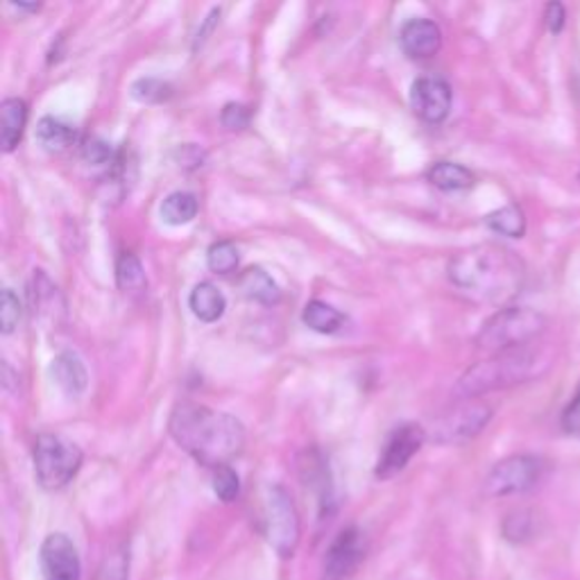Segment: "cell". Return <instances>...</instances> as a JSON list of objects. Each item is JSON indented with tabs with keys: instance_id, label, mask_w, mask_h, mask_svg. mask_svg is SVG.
<instances>
[{
	"instance_id": "cell-1",
	"label": "cell",
	"mask_w": 580,
	"mask_h": 580,
	"mask_svg": "<svg viewBox=\"0 0 580 580\" xmlns=\"http://www.w3.org/2000/svg\"><path fill=\"white\" fill-rule=\"evenodd\" d=\"M170 435L205 468L229 465L245 446V426L229 413L200 404H179L170 415Z\"/></svg>"
},
{
	"instance_id": "cell-2",
	"label": "cell",
	"mask_w": 580,
	"mask_h": 580,
	"mask_svg": "<svg viewBox=\"0 0 580 580\" xmlns=\"http://www.w3.org/2000/svg\"><path fill=\"white\" fill-rule=\"evenodd\" d=\"M449 282L476 302H508L524 286L527 268L514 252L501 245H476L459 252L446 266Z\"/></svg>"
},
{
	"instance_id": "cell-3",
	"label": "cell",
	"mask_w": 580,
	"mask_h": 580,
	"mask_svg": "<svg viewBox=\"0 0 580 580\" xmlns=\"http://www.w3.org/2000/svg\"><path fill=\"white\" fill-rule=\"evenodd\" d=\"M549 365L551 358L533 345L492 354L488 361L472 365L461 376L456 393L465 400H476L481 395L512 389V385L538 379L542 372L549 370Z\"/></svg>"
},
{
	"instance_id": "cell-4",
	"label": "cell",
	"mask_w": 580,
	"mask_h": 580,
	"mask_svg": "<svg viewBox=\"0 0 580 580\" xmlns=\"http://www.w3.org/2000/svg\"><path fill=\"white\" fill-rule=\"evenodd\" d=\"M547 327V317L533 308L508 306L497 311L479 334L476 345L490 354H501L531 345Z\"/></svg>"
},
{
	"instance_id": "cell-5",
	"label": "cell",
	"mask_w": 580,
	"mask_h": 580,
	"mask_svg": "<svg viewBox=\"0 0 580 580\" xmlns=\"http://www.w3.org/2000/svg\"><path fill=\"white\" fill-rule=\"evenodd\" d=\"M82 459V449L73 440L55 433L39 435L32 454L37 483L48 492L67 488L78 476Z\"/></svg>"
},
{
	"instance_id": "cell-6",
	"label": "cell",
	"mask_w": 580,
	"mask_h": 580,
	"mask_svg": "<svg viewBox=\"0 0 580 580\" xmlns=\"http://www.w3.org/2000/svg\"><path fill=\"white\" fill-rule=\"evenodd\" d=\"M264 533L271 549L282 558L291 560L302 540L299 510L282 485H271L264 497Z\"/></svg>"
},
{
	"instance_id": "cell-7",
	"label": "cell",
	"mask_w": 580,
	"mask_h": 580,
	"mask_svg": "<svg viewBox=\"0 0 580 580\" xmlns=\"http://www.w3.org/2000/svg\"><path fill=\"white\" fill-rule=\"evenodd\" d=\"M492 420V409L483 402H463L449 409L426 429V440L435 444H463L474 440Z\"/></svg>"
},
{
	"instance_id": "cell-8",
	"label": "cell",
	"mask_w": 580,
	"mask_h": 580,
	"mask_svg": "<svg viewBox=\"0 0 580 580\" xmlns=\"http://www.w3.org/2000/svg\"><path fill=\"white\" fill-rule=\"evenodd\" d=\"M542 461L538 456L529 454H514L503 461H499L488 479H485V492L490 497H510L529 492L542 476Z\"/></svg>"
},
{
	"instance_id": "cell-9",
	"label": "cell",
	"mask_w": 580,
	"mask_h": 580,
	"mask_svg": "<svg viewBox=\"0 0 580 580\" xmlns=\"http://www.w3.org/2000/svg\"><path fill=\"white\" fill-rule=\"evenodd\" d=\"M424 440H426V429L417 426V424H404L397 431H393L376 463V470H374L376 479L389 481V479L397 476L400 472H404L406 465L411 463V459L422 449Z\"/></svg>"
},
{
	"instance_id": "cell-10",
	"label": "cell",
	"mask_w": 580,
	"mask_h": 580,
	"mask_svg": "<svg viewBox=\"0 0 580 580\" xmlns=\"http://www.w3.org/2000/svg\"><path fill=\"white\" fill-rule=\"evenodd\" d=\"M365 551H367V544H365L363 533L356 527L343 529L325 556L320 580H347L363 562Z\"/></svg>"
},
{
	"instance_id": "cell-11",
	"label": "cell",
	"mask_w": 580,
	"mask_h": 580,
	"mask_svg": "<svg viewBox=\"0 0 580 580\" xmlns=\"http://www.w3.org/2000/svg\"><path fill=\"white\" fill-rule=\"evenodd\" d=\"M43 580H80L82 562L78 547L63 533H50L41 544Z\"/></svg>"
},
{
	"instance_id": "cell-12",
	"label": "cell",
	"mask_w": 580,
	"mask_h": 580,
	"mask_svg": "<svg viewBox=\"0 0 580 580\" xmlns=\"http://www.w3.org/2000/svg\"><path fill=\"white\" fill-rule=\"evenodd\" d=\"M451 100H454V94H451L449 82L442 78L435 76L417 78L411 87L413 111L431 125H438L449 116Z\"/></svg>"
},
{
	"instance_id": "cell-13",
	"label": "cell",
	"mask_w": 580,
	"mask_h": 580,
	"mask_svg": "<svg viewBox=\"0 0 580 580\" xmlns=\"http://www.w3.org/2000/svg\"><path fill=\"white\" fill-rule=\"evenodd\" d=\"M402 50L413 59L433 57L442 46V32L431 19H411L400 32Z\"/></svg>"
},
{
	"instance_id": "cell-14",
	"label": "cell",
	"mask_w": 580,
	"mask_h": 580,
	"mask_svg": "<svg viewBox=\"0 0 580 580\" xmlns=\"http://www.w3.org/2000/svg\"><path fill=\"white\" fill-rule=\"evenodd\" d=\"M50 374H52V379H55L59 389L71 397L82 395L87 391V385H89L87 367H85L82 358L73 352L57 354L52 365H50Z\"/></svg>"
},
{
	"instance_id": "cell-15",
	"label": "cell",
	"mask_w": 580,
	"mask_h": 580,
	"mask_svg": "<svg viewBox=\"0 0 580 580\" xmlns=\"http://www.w3.org/2000/svg\"><path fill=\"white\" fill-rule=\"evenodd\" d=\"M28 125V102L21 98H8L0 105V146L6 153H14L23 139Z\"/></svg>"
},
{
	"instance_id": "cell-16",
	"label": "cell",
	"mask_w": 580,
	"mask_h": 580,
	"mask_svg": "<svg viewBox=\"0 0 580 580\" xmlns=\"http://www.w3.org/2000/svg\"><path fill=\"white\" fill-rule=\"evenodd\" d=\"M188 306H190L193 315H196L200 322H207V325H212V322H218L225 315L227 299L216 284L200 282L196 288L190 291Z\"/></svg>"
},
{
	"instance_id": "cell-17",
	"label": "cell",
	"mask_w": 580,
	"mask_h": 580,
	"mask_svg": "<svg viewBox=\"0 0 580 580\" xmlns=\"http://www.w3.org/2000/svg\"><path fill=\"white\" fill-rule=\"evenodd\" d=\"M78 141V132L76 127L63 122L61 118L55 116H43L37 122V144L46 150V153H63L69 150L73 144Z\"/></svg>"
},
{
	"instance_id": "cell-18",
	"label": "cell",
	"mask_w": 580,
	"mask_h": 580,
	"mask_svg": "<svg viewBox=\"0 0 580 580\" xmlns=\"http://www.w3.org/2000/svg\"><path fill=\"white\" fill-rule=\"evenodd\" d=\"M238 286L247 299L259 302L264 306H273L282 299V288L264 268H247L240 275Z\"/></svg>"
},
{
	"instance_id": "cell-19",
	"label": "cell",
	"mask_w": 580,
	"mask_h": 580,
	"mask_svg": "<svg viewBox=\"0 0 580 580\" xmlns=\"http://www.w3.org/2000/svg\"><path fill=\"white\" fill-rule=\"evenodd\" d=\"M302 479L315 492L322 512H327L334 503V490H332V479H330L325 459L317 454H306V463L302 468Z\"/></svg>"
},
{
	"instance_id": "cell-20",
	"label": "cell",
	"mask_w": 580,
	"mask_h": 580,
	"mask_svg": "<svg viewBox=\"0 0 580 580\" xmlns=\"http://www.w3.org/2000/svg\"><path fill=\"white\" fill-rule=\"evenodd\" d=\"M426 179L440 190H468L474 186L476 177L470 168L454 161H438L429 168Z\"/></svg>"
},
{
	"instance_id": "cell-21",
	"label": "cell",
	"mask_w": 580,
	"mask_h": 580,
	"mask_svg": "<svg viewBox=\"0 0 580 580\" xmlns=\"http://www.w3.org/2000/svg\"><path fill=\"white\" fill-rule=\"evenodd\" d=\"M302 320L308 330H313L317 334H336L345 325V315L322 299H311L304 306Z\"/></svg>"
},
{
	"instance_id": "cell-22",
	"label": "cell",
	"mask_w": 580,
	"mask_h": 580,
	"mask_svg": "<svg viewBox=\"0 0 580 580\" xmlns=\"http://www.w3.org/2000/svg\"><path fill=\"white\" fill-rule=\"evenodd\" d=\"M116 282H118V288L130 297L144 295L148 291V277H146V271L137 254H132V252L120 254V259L116 264Z\"/></svg>"
},
{
	"instance_id": "cell-23",
	"label": "cell",
	"mask_w": 580,
	"mask_h": 580,
	"mask_svg": "<svg viewBox=\"0 0 580 580\" xmlns=\"http://www.w3.org/2000/svg\"><path fill=\"white\" fill-rule=\"evenodd\" d=\"M198 198L193 196V193L188 190H175L170 193V196L161 203V220L166 225H173V227H181V225H188L193 218L198 216Z\"/></svg>"
},
{
	"instance_id": "cell-24",
	"label": "cell",
	"mask_w": 580,
	"mask_h": 580,
	"mask_svg": "<svg viewBox=\"0 0 580 580\" xmlns=\"http://www.w3.org/2000/svg\"><path fill=\"white\" fill-rule=\"evenodd\" d=\"M485 223L492 232L508 236V238H522L524 232H527V218H524V212L518 205L501 207L499 212L490 214L485 218Z\"/></svg>"
},
{
	"instance_id": "cell-25",
	"label": "cell",
	"mask_w": 580,
	"mask_h": 580,
	"mask_svg": "<svg viewBox=\"0 0 580 580\" xmlns=\"http://www.w3.org/2000/svg\"><path fill=\"white\" fill-rule=\"evenodd\" d=\"M94 580H130V549L125 544L111 549L98 564Z\"/></svg>"
},
{
	"instance_id": "cell-26",
	"label": "cell",
	"mask_w": 580,
	"mask_h": 580,
	"mask_svg": "<svg viewBox=\"0 0 580 580\" xmlns=\"http://www.w3.org/2000/svg\"><path fill=\"white\" fill-rule=\"evenodd\" d=\"M238 262H240L238 249L229 240H218L207 252V264L218 275H232L238 268Z\"/></svg>"
},
{
	"instance_id": "cell-27",
	"label": "cell",
	"mask_w": 580,
	"mask_h": 580,
	"mask_svg": "<svg viewBox=\"0 0 580 580\" xmlns=\"http://www.w3.org/2000/svg\"><path fill=\"white\" fill-rule=\"evenodd\" d=\"M212 485H214L216 497H218L220 501H225V503L236 501L238 494H240V479H238V474H236L229 465L214 470V481H212Z\"/></svg>"
},
{
	"instance_id": "cell-28",
	"label": "cell",
	"mask_w": 580,
	"mask_h": 580,
	"mask_svg": "<svg viewBox=\"0 0 580 580\" xmlns=\"http://www.w3.org/2000/svg\"><path fill=\"white\" fill-rule=\"evenodd\" d=\"M21 320V302L14 295L12 288H6L3 295H0V330L3 334H12L19 327Z\"/></svg>"
},
{
	"instance_id": "cell-29",
	"label": "cell",
	"mask_w": 580,
	"mask_h": 580,
	"mask_svg": "<svg viewBox=\"0 0 580 580\" xmlns=\"http://www.w3.org/2000/svg\"><path fill=\"white\" fill-rule=\"evenodd\" d=\"M132 96L141 102H164L173 96V89L170 85L161 82V80H155V78H141L135 82L132 87Z\"/></svg>"
},
{
	"instance_id": "cell-30",
	"label": "cell",
	"mask_w": 580,
	"mask_h": 580,
	"mask_svg": "<svg viewBox=\"0 0 580 580\" xmlns=\"http://www.w3.org/2000/svg\"><path fill=\"white\" fill-rule=\"evenodd\" d=\"M533 533V518L529 512H512L503 522V535L510 542H524Z\"/></svg>"
},
{
	"instance_id": "cell-31",
	"label": "cell",
	"mask_w": 580,
	"mask_h": 580,
	"mask_svg": "<svg viewBox=\"0 0 580 580\" xmlns=\"http://www.w3.org/2000/svg\"><path fill=\"white\" fill-rule=\"evenodd\" d=\"M82 157L94 164V166H105L114 159V153L109 148V144H105L102 139H89L85 146H82Z\"/></svg>"
},
{
	"instance_id": "cell-32",
	"label": "cell",
	"mask_w": 580,
	"mask_h": 580,
	"mask_svg": "<svg viewBox=\"0 0 580 580\" xmlns=\"http://www.w3.org/2000/svg\"><path fill=\"white\" fill-rule=\"evenodd\" d=\"M220 120L227 130H243V127H247V122H249V111L245 105L229 102V105H225Z\"/></svg>"
},
{
	"instance_id": "cell-33",
	"label": "cell",
	"mask_w": 580,
	"mask_h": 580,
	"mask_svg": "<svg viewBox=\"0 0 580 580\" xmlns=\"http://www.w3.org/2000/svg\"><path fill=\"white\" fill-rule=\"evenodd\" d=\"M562 429L573 435L580 438V395L567 406L564 415H562Z\"/></svg>"
},
{
	"instance_id": "cell-34",
	"label": "cell",
	"mask_w": 580,
	"mask_h": 580,
	"mask_svg": "<svg viewBox=\"0 0 580 580\" xmlns=\"http://www.w3.org/2000/svg\"><path fill=\"white\" fill-rule=\"evenodd\" d=\"M547 28L553 32V35H560L562 28H564V8L560 3H551L547 6Z\"/></svg>"
},
{
	"instance_id": "cell-35",
	"label": "cell",
	"mask_w": 580,
	"mask_h": 580,
	"mask_svg": "<svg viewBox=\"0 0 580 580\" xmlns=\"http://www.w3.org/2000/svg\"><path fill=\"white\" fill-rule=\"evenodd\" d=\"M12 8H17V10H23V12H37V10H39V6H26V3H19V6L14 3Z\"/></svg>"
}]
</instances>
